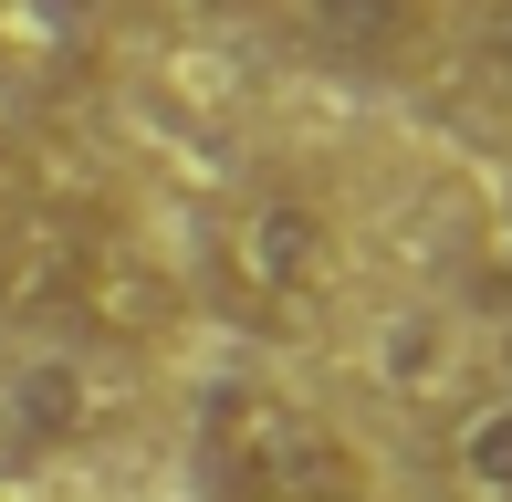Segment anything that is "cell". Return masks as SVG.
<instances>
[{
    "label": "cell",
    "instance_id": "6da1fadb",
    "mask_svg": "<svg viewBox=\"0 0 512 502\" xmlns=\"http://www.w3.org/2000/svg\"><path fill=\"white\" fill-rule=\"evenodd\" d=\"M345 293V231L314 189H251L209 241V304L251 335H314Z\"/></svg>",
    "mask_w": 512,
    "mask_h": 502
},
{
    "label": "cell",
    "instance_id": "7a4b0ae2",
    "mask_svg": "<svg viewBox=\"0 0 512 502\" xmlns=\"http://www.w3.org/2000/svg\"><path fill=\"white\" fill-rule=\"evenodd\" d=\"M199 461L220 502H377L356 440L335 419H314L304 398L262 377H230L209 387V419H199Z\"/></svg>",
    "mask_w": 512,
    "mask_h": 502
},
{
    "label": "cell",
    "instance_id": "3957f363",
    "mask_svg": "<svg viewBox=\"0 0 512 502\" xmlns=\"http://www.w3.org/2000/svg\"><path fill=\"white\" fill-rule=\"evenodd\" d=\"M293 32L335 74H408L429 53V0H293Z\"/></svg>",
    "mask_w": 512,
    "mask_h": 502
},
{
    "label": "cell",
    "instance_id": "277c9868",
    "mask_svg": "<svg viewBox=\"0 0 512 502\" xmlns=\"http://www.w3.org/2000/svg\"><path fill=\"white\" fill-rule=\"evenodd\" d=\"M0 419H11V450H74V440H95L105 387H95V367H84L74 346H42V356H21V367H11Z\"/></svg>",
    "mask_w": 512,
    "mask_h": 502
},
{
    "label": "cell",
    "instance_id": "5b68a950",
    "mask_svg": "<svg viewBox=\"0 0 512 502\" xmlns=\"http://www.w3.org/2000/svg\"><path fill=\"white\" fill-rule=\"evenodd\" d=\"M439 461H450L460 502H512V398H460Z\"/></svg>",
    "mask_w": 512,
    "mask_h": 502
},
{
    "label": "cell",
    "instance_id": "8992f818",
    "mask_svg": "<svg viewBox=\"0 0 512 502\" xmlns=\"http://www.w3.org/2000/svg\"><path fill=\"white\" fill-rule=\"evenodd\" d=\"M481 74H492V84H512V0H492V11H481Z\"/></svg>",
    "mask_w": 512,
    "mask_h": 502
}]
</instances>
